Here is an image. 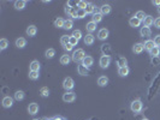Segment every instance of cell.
Listing matches in <instances>:
<instances>
[{
  "instance_id": "cell-14",
  "label": "cell",
  "mask_w": 160,
  "mask_h": 120,
  "mask_svg": "<svg viewBox=\"0 0 160 120\" xmlns=\"http://www.w3.org/2000/svg\"><path fill=\"white\" fill-rule=\"evenodd\" d=\"M25 33H27L28 36L33 37V36H35L36 33H37V28H36L35 25H29V27L27 28V30H25Z\"/></svg>"
},
{
  "instance_id": "cell-33",
  "label": "cell",
  "mask_w": 160,
  "mask_h": 120,
  "mask_svg": "<svg viewBox=\"0 0 160 120\" xmlns=\"http://www.w3.org/2000/svg\"><path fill=\"white\" fill-rule=\"evenodd\" d=\"M54 55H55V51H54L53 48H48L47 51L45 52V57H46L47 59H52Z\"/></svg>"
},
{
  "instance_id": "cell-18",
  "label": "cell",
  "mask_w": 160,
  "mask_h": 120,
  "mask_svg": "<svg viewBox=\"0 0 160 120\" xmlns=\"http://www.w3.org/2000/svg\"><path fill=\"white\" fill-rule=\"evenodd\" d=\"M129 24H130V27H133V28H138L140 25H141V21L140 19H137L135 16L134 17H131L129 19Z\"/></svg>"
},
{
  "instance_id": "cell-16",
  "label": "cell",
  "mask_w": 160,
  "mask_h": 120,
  "mask_svg": "<svg viewBox=\"0 0 160 120\" xmlns=\"http://www.w3.org/2000/svg\"><path fill=\"white\" fill-rule=\"evenodd\" d=\"M82 64L86 66V67H91L93 64H94V59H93V57H91V55H87L84 59H83V61H82Z\"/></svg>"
},
{
  "instance_id": "cell-34",
  "label": "cell",
  "mask_w": 160,
  "mask_h": 120,
  "mask_svg": "<svg viewBox=\"0 0 160 120\" xmlns=\"http://www.w3.org/2000/svg\"><path fill=\"white\" fill-rule=\"evenodd\" d=\"M70 37H71V36H67V35H63L60 37V43H62L63 47H65L66 45L70 43Z\"/></svg>"
},
{
  "instance_id": "cell-7",
  "label": "cell",
  "mask_w": 160,
  "mask_h": 120,
  "mask_svg": "<svg viewBox=\"0 0 160 120\" xmlns=\"http://www.w3.org/2000/svg\"><path fill=\"white\" fill-rule=\"evenodd\" d=\"M143 49H145V43H141V42H138V43H135L133 46V52L135 54H141L143 52Z\"/></svg>"
},
{
  "instance_id": "cell-3",
  "label": "cell",
  "mask_w": 160,
  "mask_h": 120,
  "mask_svg": "<svg viewBox=\"0 0 160 120\" xmlns=\"http://www.w3.org/2000/svg\"><path fill=\"white\" fill-rule=\"evenodd\" d=\"M130 108H131V111L134 113H140L142 111V108H143V103L141 102V100H135V101L131 102Z\"/></svg>"
},
{
  "instance_id": "cell-45",
  "label": "cell",
  "mask_w": 160,
  "mask_h": 120,
  "mask_svg": "<svg viewBox=\"0 0 160 120\" xmlns=\"http://www.w3.org/2000/svg\"><path fill=\"white\" fill-rule=\"evenodd\" d=\"M151 61H152L153 65H159V64H160V58H159V57H153Z\"/></svg>"
},
{
  "instance_id": "cell-15",
  "label": "cell",
  "mask_w": 160,
  "mask_h": 120,
  "mask_svg": "<svg viewBox=\"0 0 160 120\" xmlns=\"http://www.w3.org/2000/svg\"><path fill=\"white\" fill-rule=\"evenodd\" d=\"M140 34H141L142 37H148V36L152 35V30H151V28H148V27H142L141 30H140Z\"/></svg>"
},
{
  "instance_id": "cell-10",
  "label": "cell",
  "mask_w": 160,
  "mask_h": 120,
  "mask_svg": "<svg viewBox=\"0 0 160 120\" xmlns=\"http://www.w3.org/2000/svg\"><path fill=\"white\" fill-rule=\"evenodd\" d=\"M3 106L5 108H11L13 106V98L10 97V96H5L3 98Z\"/></svg>"
},
{
  "instance_id": "cell-13",
  "label": "cell",
  "mask_w": 160,
  "mask_h": 120,
  "mask_svg": "<svg viewBox=\"0 0 160 120\" xmlns=\"http://www.w3.org/2000/svg\"><path fill=\"white\" fill-rule=\"evenodd\" d=\"M102 16H104V15L100 12V10H96V12H95V13L93 15V17H92V21L98 24V23H100V22L102 21Z\"/></svg>"
},
{
  "instance_id": "cell-36",
  "label": "cell",
  "mask_w": 160,
  "mask_h": 120,
  "mask_svg": "<svg viewBox=\"0 0 160 120\" xmlns=\"http://www.w3.org/2000/svg\"><path fill=\"white\" fill-rule=\"evenodd\" d=\"M88 4H89V3L84 1V0H79V1H77V8H79V10H86L87 6H88Z\"/></svg>"
},
{
  "instance_id": "cell-32",
  "label": "cell",
  "mask_w": 160,
  "mask_h": 120,
  "mask_svg": "<svg viewBox=\"0 0 160 120\" xmlns=\"http://www.w3.org/2000/svg\"><path fill=\"white\" fill-rule=\"evenodd\" d=\"M74 27V22H72V19H65V23H64V28L65 30H71Z\"/></svg>"
},
{
  "instance_id": "cell-41",
  "label": "cell",
  "mask_w": 160,
  "mask_h": 120,
  "mask_svg": "<svg viewBox=\"0 0 160 120\" xmlns=\"http://www.w3.org/2000/svg\"><path fill=\"white\" fill-rule=\"evenodd\" d=\"M135 17L137 18V19H140V21H143V19L146 18V15H145V12L143 11H137L136 13H135Z\"/></svg>"
},
{
  "instance_id": "cell-48",
  "label": "cell",
  "mask_w": 160,
  "mask_h": 120,
  "mask_svg": "<svg viewBox=\"0 0 160 120\" xmlns=\"http://www.w3.org/2000/svg\"><path fill=\"white\" fill-rule=\"evenodd\" d=\"M72 48H74V46H71V45H66L65 47H64V49H65V51H67V52H70V51H72Z\"/></svg>"
},
{
  "instance_id": "cell-49",
  "label": "cell",
  "mask_w": 160,
  "mask_h": 120,
  "mask_svg": "<svg viewBox=\"0 0 160 120\" xmlns=\"http://www.w3.org/2000/svg\"><path fill=\"white\" fill-rule=\"evenodd\" d=\"M153 5H156V6H160V0H154V1H152Z\"/></svg>"
},
{
  "instance_id": "cell-42",
  "label": "cell",
  "mask_w": 160,
  "mask_h": 120,
  "mask_svg": "<svg viewBox=\"0 0 160 120\" xmlns=\"http://www.w3.org/2000/svg\"><path fill=\"white\" fill-rule=\"evenodd\" d=\"M87 16V12H86V10H79L78 8V11H77V18H84Z\"/></svg>"
},
{
  "instance_id": "cell-39",
  "label": "cell",
  "mask_w": 160,
  "mask_h": 120,
  "mask_svg": "<svg viewBox=\"0 0 160 120\" xmlns=\"http://www.w3.org/2000/svg\"><path fill=\"white\" fill-rule=\"evenodd\" d=\"M39 77H40V72H36V71L29 72V78H30L32 81H36V79H39Z\"/></svg>"
},
{
  "instance_id": "cell-30",
  "label": "cell",
  "mask_w": 160,
  "mask_h": 120,
  "mask_svg": "<svg viewBox=\"0 0 160 120\" xmlns=\"http://www.w3.org/2000/svg\"><path fill=\"white\" fill-rule=\"evenodd\" d=\"M39 94L41 95L42 97H48V96H49V89H48L47 87H42L41 89H40Z\"/></svg>"
},
{
  "instance_id": "cell-20",
  "label": "cell",
  "mask_w": 160,
  "mask_h": 120,
  "mask_svg": "<svg viewBox=\"0 0 160 120\" xmlns=\"http://www.w3.org/2000/svg\"><path fill=\"white\" fill-rule=\"evenodd\" d=\"M27 46V40L24 38V37H19V38H17L16 40V47L17 48H24Z\"/></svg>"
},
{
  "instance_id": "cell-8",
  "label": "cell",
  "mask_w": 160,
  "mask_h": 120,
  "mask_svg": "<svg viewBox=\"0 0 160 120\" xmlns=\"http://www.w3.org/2000/svg\"><path fill=\"white\" fill-rule=\"evenodd\" d=\"M28 112H29V114H32V115H35L36 113H39V105L35 103V102L30 103L28 106Z\"/></svg>"
},
{
  "instance_id": "cell-5",
  "label": "cell",
  "mask_w": 160,
  "mask_h": 120,
  "mask_svg": "<svg viewBox=\"0 0 160 120\" xmlns=\"http://www.w3.org/2000/svg\"><path fill=\"white\" fill-rule=\"evenodd\" d=\"M76 100V94L74 91H66L64 95H63V101L66 102V103H71Z\"/></svg>"
},
{
  "instance_id": "cell-46",
  "label": "cell",
  "mask_w": 160,
  "mask_h": 120,
  "mask_svg": "<svg viewBox=\"0 0 160 120\" xmlns=\"http://www.w3.org/2000/svg\"><path fill=\"white\" fill-rule=\"evenodd\" d=\"M154 27L156 29H160V17H158V18L154 19Z\"/></svg>"
},
{
  "instance_id": "cell-26",
  "label": "cell",
  "mask_w": 160,
  "mask_h": 120,
  "mask_svg": "<svg viewBox=\"0 0 160 120\" xmlns=\"http://www.w3.org/2000/svg\"><path fill=\"white\" fill-rule=\"evenodd\" d=\"M111 10H112L111 5H108V4H105V5H102L101 7H100V12H101L102 15H108L109 12H111Z\"/></svg>"
},
{
  "instance_id": "cell-1",
  "label": "cell",
  "mask_w": 160,
  "mask_h": 120,
  "mask_svg": "<svg viewBox=\"0 0 160 120\" xmlns=\"http://www.w3.org/2000/svg\"><path fill=\"white\" fill-rule=\"evenodd\" d=\"M87 55H86V53H84V51L82 48H77L76 51H74V53H72V55H71V58H72V60L75 63H79V61H83V59L86 58Z\"/></svg>"
},
{
  "instance_id": "cell-43",
  "label": "cell",
  "mask_w": 160,
  "mask_h": 120,
  "mask_svg": "<svg viewBox=\"0 0 160 120\" xmlns=\"http://www.w3.org/2000/svg\"><path fill=\"white\" fill-rule=\"evenodd\" d=\"M77 11H78L77 7H72L71 11H70V13H69V16L72 17V18H77Z\"/></svg>"
},
{
  "instance_id": "cell-51",
  "label": "cell",
  "mask_w": 160,
  "mask_h": 120,
  "mask_svg": "<svg viewBox=\"0 0 160 120\" xmlns=\"http://www.w3.org/2000/svg\"><path fill=\"white\" fill-rule=\"evenodd\" d=\"M158 13H159V15H160V6H159V7H158Z\"/></svg>"
},
{
  "instance_id": "cell-31",
  "label": "cell",
  "mask_w": 160,
  "mask_h": 120,
  "mask_svg": "<svg viewBox=\"0 0 160 120\" xmlns=\"http://www.w3.org/2000/svg\"><path fill=\"white\" fill-rule=\"evenodd\" d=\"M24 91H22V90H18V91L15 93V100H17V101H22V100H24Z\"/></svg>"
},
{
  "instance_id": "cell-23",
  "label": "cell",
  "mask_w": 160,
  "mask_h": 120,
  "mask_svg": "<svg viewBox=\"0 0 160 120\" xmlns=\"http://www.w3.org/2000/svg\"><path fill=\"white\" fill-rule=\"evenodd\" d=\"M143 27H151L152 24H154V18L152 16H146V18L143 19Z\"/></svg>"
},
{
  "instance_id": "cell-6",
  "label": "cell",
  "mask_w": 160,
  "mask_h": 120,
  "mask_svg": "<svg viewBox=\"0 0 160 120\" xmlns=\"http://www.w3.org/2000/svg\"><path fill=\"white\" fill-rule=\"evenodd\" d=\"M109 35V31H108V29L106 28H102V29H100L99 31H98V38L99 40H101V41H104V40H106Z\"/></svg>"
},
{
  "instance_id": "cell-19",
  "label": "cell",
  "mask_w": 160,
  "mask_h": 120,
  "mask_svg": "<svg viewBox=\"0 0 160 120\" xmlns=\"http://www.w3.org/2000/svg\"><path fill=\"white\" fill-rule=\"evenodd\" d=\"M29 67H30V71H36V72H40V63L37 61V60H33V61L30 63V65H29Z\"/></svg>"
},
{
  "instance_id": "cell-47",
  "label": "cell",
  "mask_w": 160,
  "mask_h": 120,
  "mask_svg": "<svg viewBox=\"0 0 160 120\" xmlns=\"http://www.w3.org/2000/svg\"><path fill=\"white\" fill-rule=\"evenodd\" d=\"M154 43H155V46L160 47V35H156V36H155V38H154Z\"/></svg>"
},
{
  "instance_id": "cell-11",
  "label": "cell",
  "mask_w": 160,
  "mask_h": 120,
  "mask_svg": "<svg viewBox=\"0 0 160 120\" xmlns=\"http://www.w3.org/2000/svg\"><path fill=\"white\" fill-rule=\"evenodd\" d=\"M77 72H78L79 76H87L88 72H89V68L86 67L83 64H81V65H78V66H77Z\"/></svg>"
},
{
  "instance_id": "cell-2",
  "label": "cell",
  "mask_w": 160,
  "mask_h": 120,
  "mask_svg": "<svg viewBox=\"0 0 160 120\" xmlns=\"http://www.w3.org/2000/svg\"><path fill=\"white\" fill-rule=\"evenodd\" d=\"M75 87V82L71 77H66L64 81H63V88L66 90V91H71Z\"/></svg>"
},
{
  "instance_id": "cell-29",
  "label": "cell",
  "mask_w": 160,
  "mask_h": 120,
  "mask_svg": "<svg viewBox=\"0 0 160 120\" xmlns=\"http://www.w3.org/2000/svg\"><path fill=\"white\" fill-rule=\"evenodd\" d=\"M117 65H118V67H125V66H128V60H126V58L121 57V58L117 60Z\"/></svg>"
},
{
  "instance_id": "cell-50",
  "label": "cell",
  "mask_w": 160,
  "mask_h": 120,
  "mask_svg": "<svg viewBox=\"0 0 160 120\" xmlns=\"http://www.w3.org/2000/svg\"><path fill=\"white\" fill-rule=\"evenodd\" d=\"M51 120H66V119H64V118H62V117H55V118H53V119H51Z\"/></svg>"
},
{
  "instance_id": "cell-40",
  "label": "cell",
  "mask_w": 160,
  "mask_h": 120,
  "mask_svg": "<svg viewBox=\"0 0 160 120\" xmlns=\"http://www.w3.org/2000/svg\"><path fill=\"white\" fill-rule=\"evenodd\" d=\"M71 36H74V37H76L77 40H78V41H79V40H81L82 38V31H81V30H74V31H72V35Z\"/></svg>"
},
{
  "instance_id": "cell-21",
  "label": "cell",
  "mask_w": 160,
  "mask_h": 120,
  "mask_svg": "<svg viewBox=\"0 0 160 120\" xmlns=\"http://www.w3.org/2000/svg\"><path fill=\"white\" fill-rule=\"evenodd\" d=\"M155 47V43H154V40H147L145 42V49L148 52H151L152 49Z\"/></svg>"
},
{
  "instance_id": "cell-22",
  "label": "cell",
  "mask_w": 160,
  "mask_h": 120,
  "mask_svg": "<svg viewBox=\"0 0 160 120\" xmlns=\"http://www.w3.org/2000/svg\"><path fill=\"white\" fill-rule=\"evenodd\" d=\"M129 73H130V68H129L128 66H125V67H119V68H118V75L121 76V77H126Z\"/></svg>"
},
{
  "instance_id": "cell-38",
  "label": "cell",
  "mask_w": 160,
  "mask_h": 120,
  "mask_svg": "<svg viewBox=\"0 0 160 120\" xmlns=\"http://www.w3.org/2000/svg\"><path fill=\"white\" fill-rule=\"evenodd\" d=\"M149 54L152 55V58L153 57H159V54H160V47H158V46H155L151 52H149Z\"/></svg>"
},
{
  "instance_id": "cell-17",
  "label": "cell",
  "mask_w": 160,
  "mask_h": 120,
  "mask_svg": "<svg viewBox=\"0 0 160 120\" xmlns=\"http://www.w3.org/2000/svg\"><path fill=\"white\" fill-rule=\"evenodd\" d=\"M25 5H27V1H25V0H17V1H15V4H13L15 8L18 10V11L23 10V8L25 7Z\"/></svg>"
},
{
  "instance_id": "cell-52",
  "label": "cell",
  "mask_w": 160,
  "mask_h": 120,
  "mask_svg": "<svg viewBox=\"0 0 160 120\" xmlns=\"http://www.w3.org/2000/svg\"><path fill=\"white\" fill-rule=\"evenodd\" d=\"M33 120H40V119H33Z\"/></svg>"
},
{
  "instance_id": "cell-37",
  "label": "cell",
  "mask_w": 160,
  "mask_h": 120,
  "mask_svg": "<svg viewBox=\"0 0 160 120\" xmlns=\"http://www.w3.org/2000/svg\"><path fill=\"white\" fill-rule=\"evenodd\" d=\"M8 47V41L6 38H1L0 40V49L1 51H5V49Z\"/></svg>"
},
{
  "instance_id": "cell-28",
  "label": "cell",
  "mask_w": 160,
  "mask_h": 120,
  "mask_svg": "<svg viewBox=\"0 0 160 120\" xmlns=\"http://www.w3.org/2000/svg\"><path fill=\"white\" fill-rule=\"evenodd\" d=\"M96 7L93 5V4H88V6H87V8H86V12H87V15H94L95 12H96Z\"/></svg>"
},
{
  "instance_id": "cell-24",
  "label": "cell",
  "mask_w": 160,
  "mask_h": 120,
  "mask_svg": "<svg viewBox=\"0 0 160 120\" xmlns=\"http://www.w3.org/2000/svg\"><path fill=\"white\" fill-rule=\"evenodd\" d=\"M112 51V48H111V45H108V43H105L101 46V52L104 55H109V53H111Z\"/></svg>"
},
{
  "instance_id": "cell-53",
  "label": "cell",
  "mask_w": 160,
  "mask_h": 120,
  "mask_svg": "<svg viewBox=\"0 0 160 120\" xmlns=\"http://www.w3.org/2000/svg\"><path fill=\"white\" fill-rule=\"evenodd\" d=\"M142 120H148V119H142Z\"/></svg>"
},
{
  "instance_id": "cell-12",
  "label": "cell",
  "mask_w": 160,
  "mask_h": 120,
  "mask_svg": "<svg viewBox=\"0 0 160 120\" xmlns=\"http://www.w3.org/2000/svg\"><path fill=\"white\" fill-rule=\"evenodd\" d=\"M86 29H87L88 34H92V33H94L95 30H96V23H95V22H93V21L88 22V23L86 24Z\"/></svg>"
},
{
  "instance_id": "cell-27",
  "label": "cell",
  "mask_w": 160,
  "mask_h": 120,
  "mask_svg": "<svg viewBox=\"0 0 160 120\" xmlns=\"http://www.w3.org/2000/svg\"><path fill=\"white\" fill-rule=\"evenodd\" d=\"M71 60H72L71 57L67 55V54H64V55H62V58H60V64H62V65H69Z\"/></svg>"
},
{
  "instance_id": "cell-35",
  "label": "cell",
  "mask_w": 160,
  "mask_h": 120,
  "mask_svg": "<svg viewBox=\"0 0 160 120\" xmlns=\"http://www.w3.org/2000/svg\"><path fill=\"white\" fill-rule=\"evenodd\" d=\"M64 23H65V19H63V18H57L55 19V22H54V25L57 27V28H64Z\"/></svg>"
},
{
  "instance_id": "cell-9",
  "label": "cell",
  "mask_w": 160,
  "mask_h": 120,
  "mask_svg": "<svg viewBox=\"0 0 160 120\" xmlns=\"http://www.w3.org/2000/svg\"><path fill=\"white\" fill-rule=\"evenodd\" d=\"M83 41H84V43H86L87 46H92V45L94 43V41H95V36H94L93 34H87V35L83 37Z\"/></svg>"
},
{
  "instance_id": "cell-44",
  "label": "cell",
  "mask_w": 160,
  "mask_h": 120,
  "mask_svg": "<svg viewBox=\"0 0 160 120\" xmlns=\"http://www.w3.org/2000/svg\"><path fill=\"white\" fill-rule=\"evenodd\" d=\"M77 43H78V40L76 37H74V36L70 37V45L75 47V46H77Z\"/></svg>"
},
{
  "instance_id": "cell-25",
  "label": "cell",
  "mask_w": 160,
  "mask_h": 120,
  "mask_svg": "<svg viewBox=\"0 0 160 120\" xmlns=\"http://www.w3.org/2000/svg\"><path fill=\"white\" fill-rule=\"evenodd\" d=\"M98 84L99 87H106L108 84V78L106 76H100L98 79Z\"/></svg>"
},
{
  "instance_id": "cell-4",
  "label": "cell",
  "mask_w": 160,
  "mask_h": 120,
  "mask_svg": "<svg viewBox=\"0 0 160 120\" xmlns=\"http://www.w3.org/2000/svg\"><path fill=\"white\" fill-rule=\"evenodd\" d=\"M111 64V57L109 55H102L99 60V65L101 68H107Z\"/></svg>"
}]
</instances>
